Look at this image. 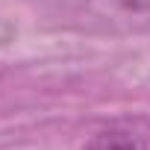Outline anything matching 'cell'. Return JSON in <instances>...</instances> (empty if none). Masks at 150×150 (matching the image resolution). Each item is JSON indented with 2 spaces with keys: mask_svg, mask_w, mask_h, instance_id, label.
I'll return each instance as SVG.
<instances>
[{
  "mask_svg": "<svg viewBox=\"0 0 150 150\" xmlns=\"http://www.w3.org/2000/svg\"><path fill=\"white\" fill-rule=\"evenodd\" d=\"M129 9H150V0H124Z\"/></svg>",
  "mask_w": 150,
  "mask_h": 150,
  "instance_id": "obj_2",
  "label": "cell"
},
{
  "mask_svg": "<svg viewBox=\"0 0 150 150\" xmlns=\"http://www.w3.org/2000/svg\"><path fill=\"white\" fill-rule=\"evenodd\" d=\"M91 150H144V144L135 138V135H129V132H103V135H97L94 138V144H91Z\"/></svg>",
  "mask_w": 150,
  "mask_h": 150,
  "instance_id": "obj_1",
  "label": "cell"
}]
</instances>
